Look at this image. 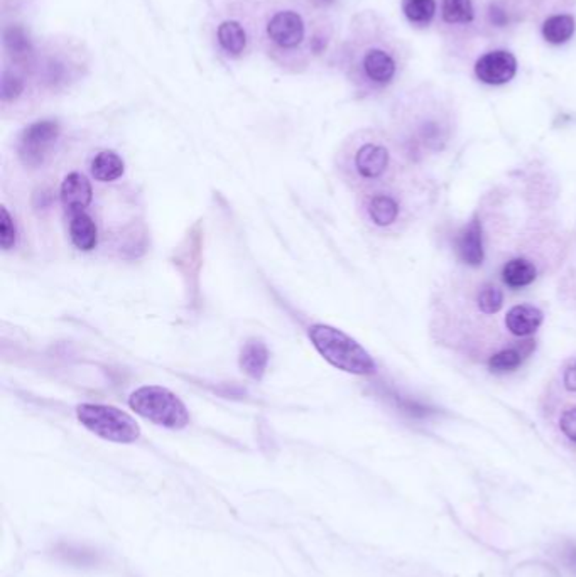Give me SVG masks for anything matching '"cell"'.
I'll list each match as a JSON object with an SVG mask.
<instances>
[{"mask_svg":"<svg viewBox=\"0 0 576 577\" xmlns=\"http://www.w3.org/2000/svg\"><path fill=\"white\" fill-rule=\"evenodd\" d=\"M308 337L316 351L338 370L352 375L375 373L377 367L369 351L342 329L328 325H313Z\"/></svg>","mask_w":576,"mask_h":577,"instance_id":"6da1fadb","label":"cell"},{"mask_svg":"<svg viewBox=\"0 0 576 577\" xmlns=\"http://www.w3.org/2000/svg\"><path fill=\"white\" fill-rule=\"evenodd\" d=\"M129 407L147 421L168 427L184 429L190 424V412L176 394L164 386H141L129 397Z\"/></svg>","mask_w":576,"mask_h":577,"instance_id":"7a4b0ae2","label":"cell"},{"mask_svg":"<svg viewBox=\"0 0 576 577\" xmlns=\"http://www.w3.org/2000/svg\"><path fill=\"white\" fill-rule=\"evenodd\" d=\"M353 54L352 68L359 80L372 88H385L392 83L401 70V56L396 44L389 39L365 41Z\"/></svg>","mask_w":576,"mask_h":577,"instance_id":"3957f363","label":"cell"},{"mask_svg":"<svg viewBox=\"0 0 576 577\" xmlns=\"http://www.w3.org/2000/svg\"><path fill=\"white\" fill-rule=\"evenodd\" d=\"M76 417L90 433L110 443L131 445L141 437V427L135 419L112 406L82 404L76 407Z\"/></svg>","mask_w":576,"mask_h":577,"instance_id":"277c9868","label":"cell"},{"mask_svg":"<svg viewBox=\"0 0 576 577\" xmlns=\"http://www.w3.org/2000/svg\"><path fill=\"white\" fill-rule=\"evenodd\" d=\"M264 39L273 53H296L308 39V24L296 7L279 5L264 21Z\"/></svg>","mask_w":576,"mask_h":577,"instance_id":"5b68a950","label":"cell"},{"mask_svg":"<svg viewBox=\"0 0 576 577\" xmlns=\"http://www.w3.org/2000/svg\"><path fill=\"white\" fill-rule=\"evenodd\" d=\"M60 139V125L55 121H39L25 129L21 139L17 154L25 168L36 169L45 164L55 144Z\"/></svg>","mask_w":576,"mask_h":577,"instance_id":"8992f818","label":"cell"},{"mask_svg":"<svg viewBox=\"0 0 576 577\" xmlns=\"http://www.w3.org/2000/svg\"><path fill=\"white\" fill-rule=\"evenodd\" d=\"M394 154L381 137L365 139L353 154V169L367 182L381 181L392 169Z\"/></svg>","mask_w":576,"mask_h":577,"instance_id":"52a82bcc","label":"cell"},{"mask_svg":"<svg viewBox=\"0 0 576 577\" xmlns=\"http://www.w3.org/2000/svg\"><path fill=\"white\" fill-rule=\"evenodd\" d=\"M369 221L377 229H392L408 220V205L397 191H375L365 203Z\"/></svg>","mask_w":576,"mask_h":577,"instance_id":"ba28073f","label":"cell"},{"mask_svg":"<svg viewBox=\"0 0 576 577\" xmlns=\"http://www.w3.org/2000/svg\"><path fill=\"white\" fill-rule=\"evenodd\" d=\"M477 80L489 86H502L514 80L517 74V58L507 49H493L475 63Z\"/></svg>","mask_w":576,"mask_h":577,"instance_id":"9c48e42d","label":"cell"},{"mask_svg":"<svg viewBox=\"0 0 576 577\" xmlns=\"http://www.w3.org/2000/svg\"><path fill=\"white\" fill-rule=\"evenodd\" d=\"M544 321V314L532 304H516L504 316V326L509 335L516 337H532Z\"/></svg>","mask_w":576,"mask_h":577,"instance_id":"30bf717a","label":"cell"},{"mask_svg":"<svg viewBox=\"0 0 576 577\" xmlns=\"http://www.w3.org/2000/svg\"><path fill=\"white\" fill-rule=\"evenodd\" d=\"M94 200V190L90 181L80 172L68 174L61 184V203L68 215L84 211Z\"/></svg>","mask_w":576,"mask_h":577,"instance_id":"8fae6325","label":"cell"},{"mask_svg":"<svg viewBox=\"0 0 576 577\" xmlns=\"http://www.w3.org/2000/svg\"><path fill=\"white\" fill-rule=\"evenodd\" d=\"M456 252L462 259V262L470 267H479L485 259L483 249V233H482L481 221L473 218L469 225L462 230L456 237Z\"/></svg>","mask_w":576,"mask_h":577,"instance_id":"7c38bea8","label":"cell"},{"mask_svg":"<svg viewBox=\"0 0 576 577\" xmlns=\"http://www.w3.org/2000/svg\"><path fill=\"white\" fill-rule=\"evenodd\" d=\"M536 343L532 339H528L524 343H519L514 347H505V348L493 351L487 360V367L492 373L504 375V373L516 372L517 368L522 365L524 358H528L532 353Z\"/></svg>","mask_w":576,"mask_h":577,"instance_id":"4fadbf2b","label":"cell"},{"mask_svg":"<svg viewBox=\"0 0 576 577\" xmlns=\"http://www.w3.org/2000/svg\"><path fill=\"white\" fill-rule=\"evenodd\" d=\"M502 282L509 288H524L538 279V267L526 257H514L502 267Z\"/></svg>","mask_w":576,"mask_h":577,"instance_id":"5bb4252c","label":"cell"},{"mask_svg":"<svg viewBox=\"0 0 576 577\" xmlns=\"http://www.w3.org/2000/svg\"><path fill=\"white\" fill-rule=\"evenodd\" d=\"M239 363L242 372L253 380H261L267 370L269 349L261 339H249L242 348Z\"/></svg>","mask_w":576,"mask_h":577,"instance_id":"9a60e30c","label":"cell"},{"mask_svg":"<svg viewBox=\"0 0 576 577\" xmlns=\"http://www.w3.org/2000/svg\"><path fill=\"white\" fill-rule=\"evenodd\" d=\"M576 19L573 14H554L544 19L541 34L552 46H561L575 36Z\"/></svg>","mask_w":576,"mask_h":577,"instance_id":"2e32d148","label":"cell"},{"mask_svg":"<svg viewBox=\"0 0 576 577\" xmlns=\"http://www.w3.org/2000/svg\"><path fill=\"white\" fill-rule=\"evenodd\" d=\"M70 237H72L73 245L78 250H84V252L94 250L98 243V229L94 218L90 217L86 211L70 215Z\"/></svg>","mask_w":576,"mask_h":577,"instance_id":"e0dca14e","label":"cell"},{"mask_svg":"<svg viewBox=\"0 0 576 577\" xmlns=\"http://www.w3.org/2000/svg\"><path fill=\"white\" fill-rule=\"evenodd\" d=\"M247 31L239 21L228 19L216 27V41L230 56H241L247 48Z\"/></svg>","mask_w":576,"mask_h":577,"instance_id":"ac0fdd59","label":"cell"},{"mask_svg":"<svg viewBox=\"0 0 576 577\" xmlns=\"http://www.w3.org/2000/svg\"><path fill=\"white\" fill-rule=\"evenodd\" d=\"M548 400L554 404H561V407L556 412L558 431L570 443L576 445V396H563L552 392V397H548Z\"/></svg>","mask_w":576,"mask_h":577,"instance_id":"d6986e66","label":"cell"},{"mask_svg":"<svg viewBox=\"0 0 576 577\" xmlns=\"http://www.w3.org/2000/svg\"><path fill=\"white\" fill-rule=\"evenodd\" d=\"M125 164L114 151H102L92 161V176L100 182H112L122 178Z\"/></svg>","mask_w":576,"mask_h":577,"instance_id":"ffe728a7","label":"cell"},{"mask_svg":"<svg viewBox=\"0 0 576 577\" xmlns=\"http://www.w3.org/2000/svg\"><path fill=\"white\" fill-rule=\"evenodd\" d=\"M505 296L502 288L493 282H483L475 292V309L481 316L491 318L501 313L504 308Z\"/></svg>","mask_w":576,"mask_h":577,"instance_id":"44dd1931","label":"cell"},{"mask_svg":"<svg viewBox=\"0 0 576 577\" xmlns=\"http://www.w3.org/2000/svg\"><path fill=\"white\" fill-rule=\"evenodd\" d=\"M402 14L409 24L426 27L432 24L438 13L436 0H402Z\"/></svg>","mask_w":576,"mask_h":577,"instance_id":"7402d4cb","label":"cell"},{"mask_svg":"<svg viewBox=\"0 0 576 577\" xmlns=\"http://www.w3.org/2000/svg\"><path fill=\"white\" fill-rule=\"evenodd\" d=\"M442 19L450 25H467L475 21L473 0H442Z\"/></svg>","mask_w":576,"mask_h":577,"instance_id":"603a6c76","label":"cell"},{"mask_svg":"<svg viewBox=\"0 0 576 577\" xmlns=\"http://www.w3.org/2000/svg\"><path fill=\"white\" fill-rule=\"evenodd\" d=\"M554 392L563 396H576V357L568 358L561 365Z\"/></svg>","mask_w":576,"mask_h":577,"instance_id":"cb8c5ba5","label":"cell"},{"mask_svg":"<svg viewBox=\"0 0 576 577\" xmlns=\"http://www.w3.org/2000/svg\"><path fill=\"white\" fill-rule=\"evenodd\" d=\"M17 241V229L14 223V218L7 211L5 206L0 208V245L4 250L14 249Z\"/></svg>","mask_w":576,"mask_h":577,"instance_id":"d4e9b609","label":"cell"},{"mask_svg":"<svg viewBox=\"0 0 576 577\" xmlns=\"http://www.w3.org/2000/svg\"><path fill=\"white\" fill-rule=\"evenodd\" d=\"M25 92V80L21 76H17L15 73L4 72L2 74V88H0V96L2 102H14L15 98H19L21 93Z\"/></svg>","mask_w":576,"mask_h":577,"instance_id":"484cf974","label":"cell"},{"mask_svg":"<svg viewBox=\"0 0 576 577\" xmlns=\"http://www.w3.org/2000/svg\"><path fill=\"white\" fill-rule=\"evenodd\" d=\"M560 559H561L564 567H566L573 576H576V545H573V543L564 545L563 549H561Z\"/></svg>","mask_w":576,"mask_h":577,"instance_id":"4316f807","label":"cell"},{"mask_svg":"<svg viewBox=\"0 0 576 577\" xmlns=\"http://www.w3.org/2000/svg\"><path fill=\"white\" fill-rule=\"evenodd\" d=\"M575 294H576V288H575Z\"/></svg>","mask_w":576,"mask_h":577,"instance_id":"83f0119b","label":"cell"}]
</instances>
